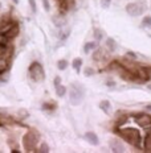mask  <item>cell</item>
<instances>
[{
	"instance_id": "83f0119b",
	"label": "cell",
	"mask_w": 151,
	"mask_h": 153,
	"mask_svg": "<svg viewBox=\"0 0 151 153\" xmlns=\"http://www.w3.org/2000/svg\"><path fill=\"white\" fill-rule=\"evenodd\" d=\"M105 85L107 86L109 88H114L115 86H117V85H115V82L113 81V79H107V81H106V83H105Z\"/></svg>"
},
{
	"instance_id": "f1b7e54d",
	"label": "cell",
	"mask_w": 151,
	"mask_h": 153,
	"mask_svg": "<svg viewBox=\"0 0 151 153\" xmlns=\"http://www.w3.org/2000/svg\"><path fill=\"white\" fill-rule=\"evenodd\" d=\"M43 4H44V9H45V11H50L49 0H43Z\"/></svg>"
},
{
	"instance_id": "f546056e",
	"label": "cell",
	"mask_w": 151,
	"mask_h": 153,
	"mask_svg": "<svg viewBox=\"0 0 151 153\" xmlns=\"http://www.w3.org/2000/svg\"><path fill=\"white\" fill-rule=\"evenodd\" d=\"M126 57H127V58H134V59H135L137 58V54L133 53V52H127L126 53Z\"/></svg>"
},
{
	"instance_id": "ffe728a7",
	"label": "cell",
	"mask_w": 151,
	"mask_h": 153,
	"mask_svg": "<svg viewBox=\"0 0 151 153\" xmlns=\"http://www.w3.org/2000/svg\"><path fill=\"white\" fill-rule=\"evenodd\" d=\"M17 116L20 120H25V119H28V116H29V112H28L25 108H20V110L17 111Z\"/></svg>"
},
{
	"instance_id": "d6a6232c",
	"label": "cell",
	"mask_w": 151,
	"mask_h": 153,
	"mask_svg": "<svg viewBox=\"0 0 151 153\" xmlns=\"http://www.w3.org/2000/svg\"><path fill=\"white\" fill-rule=\"evenodd\" d=\"M144 108H146L147 111H150L151 112V103H149V104H146V106H144Z\"/></svg>"
},
{
	"instance_id": "ba28073f",
	"label": "cell",
	"mask_w": 151,
	"mask_h": 153,
	"mask_svg": "<svg viewBox=\"0 0 151 153\" xmlns=\"http://www.w3.org/2000/svg\"><path fill=\"white\" fill-rule=\"evenodd\" d=\"M109 146H110V149L113 152H115V153H122V152L126 151V149H125V146H123V144L121 143V140L117 139V137L109 140Z\"/></svg>"
},
{
	"instance_id": "277c9868",
	"label": "cell",
	"mask_w": 151,
	"mask_h": 153,
	"mask_svg": "<svg viewBox=\"0 0 151 153\" xmlns=\"http://www.w3.org/2000/svg\"><path fill=\"white\" fill-rule=\"evenodd\" d=\"M83 95H85V88L80 82H73L70 86L69 91V100L73 106H78L83 100Z\"/></svg>"
},
{
	"instance_id": "5b68a950",
	"label": "cell",
	"mask_w": 151,
	"mask_h": 153,
	"mask_svg": "<svg viewBox=\"0 0 151 153\" xmlns=\"http://www.w3.org/2000/svg\"><path fill=\"white\" fill-rule=\"evenodd\" d=\"M28 75L33 82H41L45 78V70H44V66L41 65L40 62L35 61L32 62L28 68Z\"/></svg>"
},
{
	"instance_id": "44dd1931",
	"label": "cell",
	"mask_w": 151,
	"mask_h": 153,
	"mask_svg": "<svg viewBox=\"0 0 151 153\" xmlns=\"http://www.w3.org/2000/svg\"><path fill=\"white\" fill-rule=\"evenodd\" d=\"M140 27H143V28H151V16H144V17L142 19Z\"/></svg>"
},
{
	"instance_id": "5bb4252c",
	"label": "cell",
	"mask_w": 151,
	"mask_h": 153,
	"mask_svg": "<svg viewBox=\"0 0 151 153\" xmlns=\"http://www.w3.org/2000/svg\"><path fill=\"white\" fill-rule=\"evenodd\" d=\"M53 24L59 28H62L65 25V20H64V17L61 15H56V16H53Z\"/></svg>"
},
{
	"instance_id": "30bf717a",
	"label": "cell",
	"mask_w": 151,
	"mask_h": 153,
	"mask_svg": "<svg viewBox=\"0 0 151 153\" xmlns=\"http://www.w3.org/2000/svg\"><path fill=\"white\" fill-rule=\"evenodd\" d=\"M83 139H85L90 145H98L99 144V139L94 132H86L85 135H83Z\"/></svg>"
},
{
	"instance_id": "8992f818",
	"label": "cell",
	"mask_w": 151,
	"mask_h": 153,
	"mask_svg": "<svg viewBox=\"0 0 151 153\" xmlns=\"http://www.w3.org/2000/svg\"><path fill=\"white\" fill-rule=\"evenodd\" d=\"M147 9V4L144 0H139V1H134V3H128L126 5V12L128 16L131 17H138L143 13Z\"/></svg>"
},
{
	"instance_id": "ac0fdd59",
	"label": "cell",
	"mask_w": 151,
	"mask_h": 153,
	"mask_svg": "<svg viewBox=\"0 0 151 153\" xmlns=\"http://www.w3.org/2000/svg\"><path fill=\"white\" fill-rule=\"evenodd\" d=\"M93 36H94L95 41H102V38H104V32H102V29H99V28H94Z\"/></svg>"
},
{
	"instance_id": "3957f363",
	"label": "cell",
	"mask_w": 151,
	"mask_h": 153,
	"mask_svg": "<svg viewBox=\"0 0 151 153\" xmlns=\"http://www.w3.org/2000/svg\"><path fill=\"white\" fill-rule=\"evenodd\" d=\"M38 141H40V133L36 129H29L23 136V146L25 152H36Z\"/></svg>"
},
{
	"instance_id": "e0dca14e",
	"label": "cell",
	"mask_w": 151,
	"mask_h": 153,
	"mask_svg": "<svg viewBox=\"0 0 151 153\" xmlns=\"http://www.w3.org/2000/svg\"><path fill=\"white\" fill-rule=\"evenodd\" d=\"M97 48V44L95 42H93V41H90V42H86L85 45H83V52L85 53H90L93 52V50Z\"/></svg>"
},
{
	"instance_id": "836d02e7",
	"label": "cell",
	"mask_w": 151,
	"mask_h": 153,
	"mask_svg": "<svg viewBox=\"0 0 151 153\" xmlns=\"http://www.w3.org/2000/svg\"><path fill=\"white\" fill-rule=\"evenodd\" d=\"M147 88H149V90H151V79L149 81V85H147Z\"/></svg>"
},
{
	"instance_id": "9a60e30c",
	"label": "cell",
	"mask_w": 151,
	"mask_h": 153,
	"mask_svg": "<svg viewBox=\"0 0 151 153\" xmlns=\"http://www.w3.org/2000/svg\"><path fill=\"white\" fill-rule=\"evenodd\" d=\"M70 36V28H65V29H61L59 33V38L61 41H65L66 38Z\"/></svg>"
},
{
	"instance_id": "7a4b0ae2",
	"label": "cell",
	"mask_w": 151,
	"mask_h": 153,
	"mask_svg": "<svg viewBox=\"0 0 151 153\" xmlns=\"http://www.w3.org/2000/svg\"><path fill=\"white\" fill-rule=\"evenodd\" d=\"M12 56H14V46L9 42L0 41V73L2 74L9 69Z\"/></svg>"
},
{
	"instance_id": "7402d4cb",
	"label": "cell",
	"mask_w": 151,
	"mask_h": 153,
	"mask_svg": "<svg viewBox=\"0 0 151 153\" xmlns=\"http://www.w3.org/2000/svg\"><path fill=\"white\" fill-rule=\"evenodd\" d=\"M36 152H38V153H48V152H49V146H48L47 143H43V144L38 145V148L36 149Z\"/></svg>"
},
{
	"instance_id": "2e32d148",
	"label": "cell",
	"mask_w": 151,
	"mask_h": 153,
	"mask_svg": "<svg viewBox=\"0 0 151 153\" xmlns=\"http://www.w3.org/2000/svg\"><path fill=\"white\" fill-rule=\"evenodd\" d=\"M72 66H73V69H74L77 73H80L81 71V68H82V59L81 58H74L73 59V62H72Z\"/></svg>"
},
{
	"instance_id": "1f68e13d",
	"label": "cell",
	"mask_w": 151,
	"mask_h": 153,
	"mask_svg": "<svg viewBox=\"0 0 151 153\" xmlns=\"http://www.w3.org/2000/svg\"><path fill=\"white\" fill-rule=\"evenodd\" d=\"M7 83V78H0V85H5Z\"/></svg>"
},
{
	"instance_id": "cb8c5ba5",
	"label": "cell",
	"mask_w": 151,
	"mask_h": 153,
	"mask_svg": "<svg viewBox=\"0 0 151 153\" xmlns=\"http://www.w3.org/2000/svg\"><path fill=\"white\" fill-rule=\"evenodd\" d=\"M94 74H95V70L93 68H85V69H83V75L88 76V78H89V76H93Z\"/></svg>"
},
{
	"instance_id": "4dcf8cb0",
	"label": "cell",
	"mask_w": 151,
	"mask_h": 153,
	"mask_svg": "<svg viewBox=\"0 0 151 153\" xmlns=\"http://www.w3.org/2000/svg\"><path fill=\"white\" fill-rule=\"evenodd\" d=\"M53 83H54V87H57L59 85H61V78H60V76H56V78H54Z\"/></svg>"
},
{
	"instance_id": "9c48e42d",
	"label": "cell",
	"mask_w": 151,
	"mask_h": 153,
	"mask_svg": "<svg viewBox=\"0 0 151 153\" xmlns=\"http://www.w3.org/2000/svg\"><path fill=\"white\" fill-rule=\"evenodd\" d=\"M93 59L97 62H102V61H106L107 59V54L105 53V50L102 48H95L93 50Z\"/></svg>"
},
{
	"instance_id": "d6986e66",
	"label": "cell",
	"mask_w": 151,
	"mask_h": 153,
	"mask_svg": "<svg viewBox=\"0 0 151 153\" xmlns=\"http://www.w3.org/2000/svg\"><path fill=\"white\" fill-rule=\"evenodd\" d=\"M56 94H57V97L59 98H62V97H65V94H66V87L64 85H59L56 87Z\"/></svg>"
},
{
	"instance_id": "603a6c76",
	"label": "cell",
	"mask_w": 151,
	"mask_h": 153,
	"mask_svg": "<svg viewBox=\"0 0 151 153\" xmlns=\"http://www.w3.org/2000/svg\"><path fill=\"white\" fill-rule=\"evenodd\" d=\"M68 61H66V59H60L59 62H57V69L59 70H65L66 68H68Z\"/></svg>"
},
{
	"instance_id": "52a82bcc",
	"label": "cell",
	"mask_w": 151,
	"mask_h": 153,
	"mask_svg": "<svg viewBox=\"0 0 151 153\" xmlns=\"http://www.w3.org/2000/svg\"><path fill=\"white\" fill-rule=\"evenodd\" d=\"M135 117V122L138 126H140L142 128L144 129H151V115L147 114V112H139V114H135L134 115Z\"/></svg>"
},
{
	"instance_id": "e575fe53",
	"label": "cell",
	"mask_w": 151,
	"mask_h": 153,
	"mask_svg": "<svg viewBox=\"0 0 151 153\" xmlns=\"http://www.w3.org/2000/svg\"><path fill=\"white\" fill-rule=\"evenodd\" d=\"M12 1H14L15 4H17V3H19V0H12Z\"/></svg>"
},
{
	"instance_id": "6da1fadb",
	"label": "cell",
	"mask_w": 151,
	"mask_h": 153,
	"mask_svg": "<svg viewBox=\"0 0 151 153\" xmlns=\"http://www.w3.org/2000/svg\"><path fill=\"white\" fill-rule=\"evenodd\" d=\"M115 133H117L118 136H121V137L131 146L138 148V149H143L142 136H140V132L138 129L131 128V127H117V128H115Z\"/></svg>"
},
{
	"instance_id": "8d00e7d4",
	"label": "cell",
	"mask_w": 151,
	"mask_h": 153,
	"mask_svg": "<svg viewBox=\"0 0 151 153\" xmlns=\"http://www.w3.org/2000/svg\"><path fill=\"white\" fill-rule=\"evenodd\" d=\"M0 126H2V123H0Z\"/></svg>"
},
{
	"instance_id": "d590c367",
	"label": "cell",
	"mask_w": 151,
	"mask_h": 153,
	"mask_svg": "<svg viewBox=\"0 0 151 153\" xmlns=\"http://www.w3.org/2000/svg\"><path fill=\"white\" fill-rule=\"evenodd\" d=\"M0 9H2V3H0Z\"/></svg>"
},
{
	"instance_id": "7c38bea8",
	"label": "cell",
	"mask_w": 151,
	"mask_h": 153,
	"mask_svg": "<svg viewBox=\"0 0 151 153\" xmlns=\"http://www.w3.org/2000/svg\"><path fill=\"white\" fill-rule=\"evenodd\" d=\"M98 106H99V108H101V110L104 111L106 115H110L111 114V103L109 100H106V99L105 100H101Z\"/></svg>"
},
{
	"instance_id": "484cf974",
	"label": "cell",
	"mask_w": 151,
	"mask_h": 153,
	"mask_svg": "<svg viewBox=\"0 0 151 153\" xmlns=\"http://www.w3.org/2000/svg\"><path fill=\"white\" fill-rule=\"evenodd\" d=\"M28 3H29V7H31V9H32V12H33V13H36V11H37L36 0H28Z\"/></svg>"
},
{
	"instance_id": "d4e9b609",
	"label": "cell",
	"mask_w": 151,
	"mask_h": 153,
	"mask_svg": "<svg viewBox=\"0 0 151 153\" xmlns=\"http://www.w3.org/2000/svg\"><path fill=\"white\" fill-rule=\"evenodd\" d=\"M54 108H56V103H54V102H52V103H44L43 104V110H45V111H53Z\"/></svg>"
},
{
	"instance_id": "4fadbf2b",
	"label": "cell",
	"mask_w": 151,
	"mask_h": 153,
	"mask_svg": "<svg viewBox=\"0 0 151 153\" xmlns=\"http://www.w3.org/2000/svg\"><path fill=\"white\" fill-rule=\"evenodd\" d=\"M143 151L151 153V129L147 131V136L144 137V143H143Z\"/></svg>"
},
{
	"instance_id": "8fae6325",
	"label": "cell",
	"mask_w": 151,
	"mask_h": 153,
	"mask_svg": "<svg viewBox=\"0 0 151 153\" xmlns=\"http://www.w3.org/2000/svg\"><path fill=\"white\" fill-rule=\"evenodd\" d=\"M105 45H106V48H107L109 53H114L115 50L118 49V44H117V41H115L113 37H107V38H106Z\"/></svg>"
},
{
	"instance_id": "4316f807",
	"label": "cell",
	"mask_w": 151,
	"mask_h": 153,
	"mask_svg": "<svg viewBox=\"0 0 151 153\" xmlns=\"http://www.w3.org/2000/svg\"><path fill=\"white\" fill-rule=\"evenodd\" d=\"M111 4V0H101V7L104 9H107Z\"/></svg>"
}]
</instances>
